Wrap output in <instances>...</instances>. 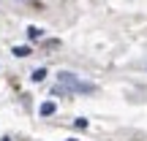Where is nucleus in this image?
I'll use <instances>...</instances> for the list:
<instances>
[{
  "label": "nucleus",
  "mask_w": 147,
  "mask_h": 141,
  "mask_svg": "<svg viewBox=\"0 0 147 141\" xmlns=\"http://www.w3.org/2000/svg\"><path fill=\"white\" fill-rule=\"evenodd\" d=\"M57 84L65 90L68 95H90V92H95V84L93 82H84V79H79L76 73H71V71H60L57 73Z\"/></svg>",
  "instance_id": "obj_1"
},
{
  "label": "nucleus",
  "mask_w": 147,
  "mask_h": 141,
  "mask_svg": "<svg viewBox=\"0 0 147 141\" xmlns=\"http://www.w3.org/2000/svg\"><path fill=\"white\" fill-rule=\"evenodd\" d=\"M55 111H57V103H55V100H47V103H41L38 114H41V117H52Z\"/></svg>",
  "instance_id": "obj_2"
},
{
  "label": "nucleus",
  "mask_w": 147,
  "mask_h": 141,
  "mask_svg": "<svg viewBox=\"0 0 147 141\" xmlns=\"http://www.w3.org/2000/svg\"><path fill=\"white\" fill-rule=\"evenodd\" d=\"M44 35V30H41V27H36V25H30V27H27V38H33V41H36V38H41Z\"/></svg>",
  "instance_id": "obj_3"
},
{
  "label": "nucleus",
  "mask_w": 147,
  "mask_h": 141,
  "mask_svg": "<svg viewBox=\"0 0 147 141\" xmlns=\"http://www.w3.org/2000/svg\"><path fill=\"white\" fill-rule=\"evenodd\" d=\"M30 79H33V82H44V79H47V68H36Z\"/></svg>",
  "instance_id": "obj_4"
},
{
  "label": "nucleus",
  "mask_w": 147,
  "mask_h": 141,
  "mask_svg": "<svg viewBox=\"0 0 147 141\" xmlns=\"http://www.w3.org/2000/svg\"><path fill=\"white\" fill-rule=\"evenodd\" d=\"M11 52H14L16 57H27V54H30V46H14Z\"/></svg>",
  "instance_id": "obj_5"
},
{
  "label": "nucleus",
  "mask_w": 147,
  "mask_h": 141,
  "mask_svg": "<svg viewBox=\"0 0 147 141\" xmlns=\"http://www.w3.org/2000/svg\"><path fill=\"white\" fill-rule=\"evenodd\" d=\"M74 125H76V128H79V130H84V128H87V125H90V122H87V120H84V117H76V122H74Z\"/></svg>",
  "instance_id": "obj_6"
},
{
  "label": "nucleus",
  "mask_w": 147,
  "mask_h": 141,
  "mask_svg": "<svg viewBox=\"0 0 147 141\" xmlns=\"http://www.w3.org/2000/svg\"><path fill=\"white\" fill-rule=\"evenodd\" d=\"M65 141H79V138H65Z\"/></svg>",
  "instance_id": "obj_7"
},
{
  "label": "nucleus",
  "mask_w": 147,
  "mask_h": 141,
  "mask_svg": "<svg viewBox=\"0 0 147 141\" xmlns=\"http://www.w3.org/2000/svg\"><path fill=\"white\" fill-rule=\"evenodd\" d=\"M0 141H11V138H0Z\"/></svg>",
  "instance_id": "obj_8"
},
{
  "label": "nucleus",
  "mask_w": 147,
  "mask_h": 141,
  "mask_svg": "<svg viewBox=\"0 0 147 141\" xmlns=\"http://www.w3.org/2000/svg\"><path fill=\"white\" fill-rule=\"evenodd\" d=\"M22 3H27V0H22Z\"/></svg>",
  "instance_id": "obj_9"
}]
</instances>
